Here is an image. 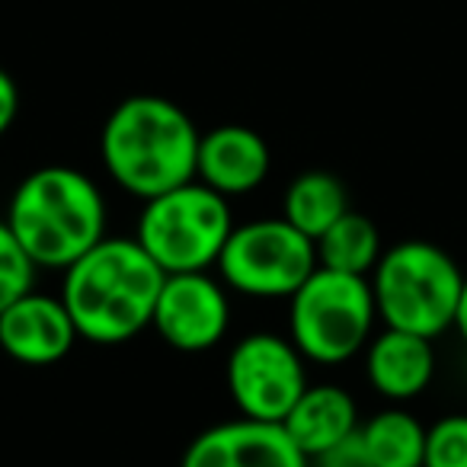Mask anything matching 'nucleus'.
I'll list each match as a JSON object with an SVG mask.
<instances>
[{
	"label": "nucleus",
	"instance_id": "f257e3e1",
	"mask_svg": "<svg viewBox=\"0 0 467 467\" xmlns=\"http://www.w3.org/2000/svg\"><path fill=\"white\" fill-rule=\"evenodd\" d=\"M163 273L135 237H103L65 269L61 301L78 337L97 346H119L154 320Z\"/></svg>",
	"mask_w": 467,
	"mask_h": 467
},
{
	"label": "nucleus",
	"instance_id": "f03ea898",
	"mask_svg": "<svg viewBox=\"0 0 467 467\" xmlns=\"http://www.w3.org/2000/svg\"><path fill=\"white\" fill-rule=\"evenodd\" d=\"M199 138L202 131L180 103L135 93L106 116L99 157L119 189L148 202L195 180Z\"/></svg>",
	"mask_w": 467,
	"mask_h": 467
},
{
	"label": "nucleus",
	"instance_id": "7ed1b4c3",
	"mask_svg": "<svg viewBox=\"0 0 467 467\" xmlns=\"http://www.w3.org/2000/svg\"><path fill=\"white\" fill-rule=\"evenodd\" d=\"M4 221L36 266L65 273L106 237V199L84 170L48 163L16 182Z\"/></svg>",
	"mask_w": 467,
	"mask_h": 467
},
{
	"label": "nucleus",
	"instance_id": "20e7f679",
	"mask_svg": "<svg viewBox=\"0 0 467 467\" xmlns=\"http://www.w3.org/2000/svg\"><path fill=\"white\" fill-rule=\"evenodd\" d=\"M378 320L394 330L441 337L454 330L464 273L451 254L432 241H400L388 247L368 275Z\"/></svg>",
	"mask_w": 467,
	"mask_h": 467
},
{
	"label": "nucleus",
	"instance_id": "39448f33",
	"mask_svg": "<svg viewBox=\"0 0 467 467\" xmlns=\"http://www.w3.org/2000/svg\"><path fill=\"white\" fill-rule=\"evenodd\" d=\"M234 231L231 199L192 180L141 202L135 237L167 275L208 273Z\"/></svg>",
	"mask_w": 467,
	"mask_h": 467
},
{
	"label": "nucleus",
	"instance_id": "423d86ee",
	"mask_svg": "<svg viewBox=\"0 0 467 467\" xmlns=\"http://www.w3.org/2000/svg\"><path fill=\"white\" fill-rule=\"evenodd\" d=\"M378 307L368 275L317 266L288 298V339L314 365H343L375 337Z\"/></svg>",
	"mask_w": 467,
	"mask_h": 467
},
{
	"label": "nucleus",
	"instance_id": "0eeeda50",
	"mask_svg": "<svg viewBox=\"0 0 467 467\" xmlns=\"http://www.w3.org/2000/svg\"><path fill=\"white\" fill-rule=\"evenodd\" d=\"M214 269L244 298L288 301L317 269V247L285 218H254L234 224Z\"/></svg>",
	"mask_w": 467,
	"mask_h": 467
},
{
	"label": "nucleus",
	"instance_id": "6e6552de",
	"mask_svg": "<svg viewBox=\"0 0 467 467\" xmlns=\"http://www.w3.org/2000/svg\"><path fill=\"white\" fill-rule=\"evenodd\" d=\"M307 358L279 333H247L231 346L224 365L227 394L241 416L282 422L307 388Z\"/></svg>",
	"mask_w": 467,
	"mask_h": 467
},
{
	"label": "nucleus",
	"instance_id": "1a4fd4ad",
	"mask_svg": "<svg viewBox=\"0 0 467 467\" xmlns=\"http://www.w3.org/2000/svg\"><path fill=\"white\" fill-rule=\"evenodd\" d=\"M150 327L176 352H208L227 337L231 298L227 285L208 273H176L163 279Z\"/></svg>",
	"mask_w": 467,
	"mask_h": 467
},
{
	"label": "nucleus",
	"instance_id": "9d476101",
	"mask_svg": "<svg viewBox=\"0 0 467 467\" xmlns=\"http://www.w3.org/2000/svg\"><path fill=\"white\" fill-rule=\"evenodd\" d=\"M180 467H311L282 422L227 420L208 426L186 445Z\"/></svg>",
	"mask_w": 467,
	"mask_h": 467
},
{
	"label": "nucleus",
	"instance_id": "9b49d317",
	"mask_svg": "<svg viewBox=\"0 0 467 467\" xmlns=\"http://www.w3.org/2000/svg\"><path fill=\"white\" fill-rule=\"evenodd\" d=\"M78 327L61 295L29 292L0 311V349L20 365H55L71 356Z\"/></svg>",
	"mask_w": 467,
	"mask_h": 467
},
{
	"label": "nucleus",
	"instance_id": "f8f14e48",
	"mask_svg": "<svg viewBox=\"0 0 467 467\" xmlns=\"http://www.w3.org/2000/svg\"><path fill=\"white\" fill-rule=\"evenodd\" d=\"M273 154L260 131L247 125H214L202 131L199 157H195V180L224 199H241L266 182Z\"/></svg>",
	"mask_w": 467,
	"mask_h": 467
},
{
	"label": "nucleus",
	"instance_id": "ddd939ff",
	"mask_svg": "<svg viewBox=\"0 0 467 467\" xmlns=\"http://www.w3.org/2000/svg\"><path fill=\"white\" fill-rule=\"evenodd\" d=\"M365 378L390 403H410L432 384L435 349L420 333L384 327L365 346Z\"/></svg>",
	"mask_w": 467,
	"mask_h": 467
},
{
	"label": "nucleus",
	"instance_id": "4468645a",
	"mask_svg": "<svg viewBox=\"0 0 467 467\" xmlns=\"http://www.w3.org/2000/svg\"><path fill=\"white\" fill-rule=\"evenodd\" d=\"M358 426L362 420H358L356 397L339 384H307L305 394L295 400V407L282 420L285 435L307 461L330 451Z\"/></svg>",
	"mask_w": 467,
	"mask_h": 467
},
{
	"label": "nucleus",
	"instance_id": "2eb2a0df",
	"mask_svg": "<svg viewBox=\"0 0 467 467\" xmlns=\"http://www.w3.org/2000/svg\"><path fill=\"white\" fill-rule=\"evenodd\" d=\"M349 212V195L346 186L327 170H307L298 173L288 182L285 195H282V218L295 224L301 234H307L311 241H317L320 234L339 221Z\"/></svg>",
	"mask_w": 467,
	"mask_h": 467
},
{
	"label": "nucleus",
	"instance_id": "dca6fc26",
	"mask_svg": "<svg viewBox=\"0 0 467 467\" xmlns=\"http://www.w3.org/2000/svg\"><path fill=\"white\" fill-rule=\"evenodd\" d=\"M314 247H317V266L349 275H371L384 254L378 224L368 214L352 212V208L320 234Z\"/></svg>",
	"mask_w": 467,
	"mask_h": 467
},
{
	"label": "nucleus",
	"instance_id": "f3484780",
	"mask_svg": "<svg viewBox=\"0 0 467 467\" xmlns=\"http://www.w3.org/2000/svg\"><path fill=\"white\" fill-rule=\"evenodd\" d=\"M375 467H422L426 458V426L400 403L378 410L358 426Z\"/></svg>",
	"mask_w": 467,
	"mask_h": 467
},
{
	"label": "nucleus",
	"instance_id": "a211bd4d",
	"mask_svg": "<svg viewBox=\"0 0 467 467\" xmlns=\"http://www.w3.org/2000/svg\"><path fill=\"white\" fill-rule=\"evenodd\" d=\"M36 269L39 266L33 263V256L23 250L7 221L0 218V311L33 292Z\"/></svg>",
	"mask_w": 467,
	"mask_h": 467
},
{
	"label": "nucleus",
	"instance_id": "6ab92c4d",
	"mask_svg": "<svg viewBox=\"0 0 467 467\" xmlns=\"http://www.w3.org/2000/svg\"><path fill=\"white\" fill-rule=\"evenodd\" d=\"M422 467H467V413H448L426 426Z\"/></svg>",
	"mask_w": 467,
	"mask_h": 467
},
{
	"label": "nucleus",
	"instance_id": "aec40b11",
	"mask_svg": "<svg viewBox=\"0 0 467 467\" xmlns=\"http://www.w3.org/2000/svg\"><path fill=\"white\" fill-rule=\"evenodd\" d=\"M311 467H375L368 458V448L362 441V432H352L346 435L339 445H333L330 451H324L320 458L311 461Z\"/></svg>",
	"mask_w": 467,
	"mask_h": 467
},
{
	"label": "nucleus",
	"instance_id": "412c9836",
	"mask_svg": "<svg viewBox=\"0 0 467 467\" xmlns=\"http://www.w3.org/2000/svg\"><path fill=\"white\" fill-rule=\"evenodd\" d=\"M16 116H20V87L0 67V138L14 129Z\"/></svg>",
	"mask_w": 467,
	"mask_h": 467
},
{
	"label": "nucleus",
	"instance_id": "4be33fe9",
	"mask_svg": "<svg viewBox=\"0 0 467 467\" xmlns=\"http://www.w3.org/2000/svg\"><path fill=\"white\" fill-rule=\"evenodd\" d=\"M454 330H458V337L467 343V275H464V288H461L458 314H454Z\"/></svg>",
	"mask_w": 467,
	"mask_h": 467
}]
</instances>
